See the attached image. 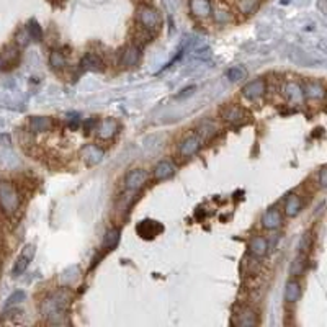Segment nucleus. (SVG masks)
I'll return each instance as SVG.
<instances>
[{"instance_id": "f257e3e1", "label": "nucleus", "mask_w": 327, "mask_h": 327, "mask_svg": "<svg viewBox=\"0 0 327 327\" xmlns=\"http://www.w3.org/2000/svg\"><path fill=\"white\" fill-rule=\"evenodd\" d=\"M69 291L67 290H57L56 293H53L51 296H48L43 304H41V313L43 316H49V317H54V316H64V309L69 303Z\"/></svg>"}, {"instance_id": "f03ea898", "label": "nucleus", "mask_w": 327, "mask_h": 327, "mask_svg": "<svg viewBox=\"0 0 327 327\" xmlns=\"http://www.w3.org/2000/svg\"><path fill=\"white\" fill-rule=\"evenodd\" d=\"M0 208L7 216L20 208V195L10 182H0Z\"/></svg>"}, {"instance_id": "7ed1b4c3", "label": "nucleus", "mask_w": 327, "mask_h": 327, "mask_svg": "<svg viewBox=\"0 0 327 327\" xmlns=\"http://www.w3.org/2000/svg\"><path fill=\"white\" fill-rule=\"evenodd\" d=\"M136 20H138V25H141L142 28L149 30L150 33L159 31L162 27L161 13H159V10H156V8L150 7V5H141L138 8Z\"/></svg>"}, {"instance_id": "20e7f679", "label": "nucleus", "mask_w": 327, "mask_h": 327, "mask_svg": "<svg viewBox=\"0 0 327 327\" xmlns=\"http://www.w3.org/2000/svg\"><path fill=\"white\" fill-rule=\"evenodd\" d=\"M35 254H36V247L33 246V244H28V246L23 247L21 254L18 255V258H16V262L13 265V270H12L13 276H20L23 272H27V268L31 264Z\"/></svg>"}, {"instance_id": "39448f33", "label": "nucleus", "mask_w": 327, "mask_h": 327, "mask_svg": "<svg viewBox=\"0 0 327 327\" xmlns=\"http://www.w3.org/2000/svg\"><path fill=\"white\" fill-rule=\"evenodd\" d=\"M146 182H147V172L142 169H134V170H129L126 173V177H124V187L129 191H138L146 185Z\"/></svg>"}, {"instance_id": "423d86ee", "label": "nucleus", "mask_w": 327, "mask_h": 327, "mask_svg": "<svg viewBox=\"0 0 327 327\" xmlns=\"http://www.w3.org/2000/svg\"><path fill=\"white\" fill-rule=\"evenodd\" d=\"M221 116L226 123L229 124H241L246 121V112L244 108L239 105H228L221 110Z\"/></svg>"}, {"instance_id": "0eeeda50", "label": "nucleus", "mask_w": 327, "mask_h": 327, "mask_svg": "<svg viewBox=\"0 0 327 327\" xmlns=\"http://www.w3.org/2000/svg\"><path fill=\"white\" fill-rule=\"evenodd\" d=\"M267 90L265 80L264 79H255L247 82L244 87H242V95H244L247 100H257L260 98Z\"/></svg>"}, {"instance_id": "6e6552de", "label": "nucleus", "mask_w": 327, "mask_h": 327, "mask_svg": "<svg viewBox=\"0 0 327 327\" xmlns=\"http://www.w3.org/2000/svg\"><path fill=\"white\" fill-rule=\"evenodd\" d=\"M141 59V48L138 45H129L121 51L120 62L124 67H133L136 66Z\"/></svg>"}, {"instance_id": "1a4fd4ad", "label": "nucleus", "mask_w": 327, "mask_h": 327, "mask_svg": "<svg viewBox=\"0 0 327 327\" xmlns=\"http://www.w3.org/2000/svg\"><path fill=\"white\" fill-rule=\"evenodd\" d=\"M164 231V228L157 221L152 220H146V221H141L138 224V234L141 237L144 239H154L157 234H161Z\"/></svg>"}, {"instance_id": "9d476101", "label": "nucleus", "mask_w": 327, "mask_h": 327, "mask_svg": "<svg viewBox=\"0 0 327 327\" xmlns=\"http://www.w3.org/2000/svg\"><path fill=\"white\" fill-rule=\"evenodd\" d=\"M281 224H283V216H281V213L276 208H270V209H267V211L264 213V216H262V226H264L265 229L275 231V229H278Z\"/></svg>"}, {"instance_id": "9b49d317", "label": "nucleus", "mask_w": 327, "mask_h": 327, "mask_svg": "<svg viewBox=\"0 0 327 327\" xmlns=\"http://www.w3.org/2000/svg\"><path fill=\"white\" fill-rule=\"evenodd\" d=\"M201 147V138L198 134H193V136H188L187 139H183V142L180 144V156L182 157H191L195 156Z\"/></svg>"}, {"instance_id": "f8f14e48", "label": "nucleus", "mask_w": 327, "mask_h": 327, "mask_svg": "<svg viewBox=\"0 0 327 327\" xmlns=\"http://www.w3.org/2000/svg\"><path fill=\"white\" fill-rule=\"evenodd\" d=\"M175 164L170 161H161L157 162V165L154 167V179L157 182H164L167 179H170L175 175Z\"/></svg>"}, {"instance_id": "ddd939ff", "label": "nucleus", "mask_w": 327, "mask_h": 327, "mask_svg": "<svg viewBox=\"0 0 327 327\" xmlns=\"http://www.w3.org/2000/svg\"><path fill=\"white\" fill-rule=\"evenodd\" d=\"M283 94H285V97H287L291 103H301V102H303V98H304V90H303V87H301L298 82L285 83Z\"/></svg>"}, {"instance_id": "4468645a", "label": "nucleus", "mask_w": 327, "mask_h": 327, "mask_svg": "<svg viewBox=\"0 0 327 327\" xmlns=\"http://www.w3.org/2000/svg\"><path fill=\"white\" fill-rule=\"evenodd\" d=\"M267 252H268V242L265 237H262V236L250 237V241H249V254L250 255L262 258Z\"/></svg>"}, {"instance_id": "2eb2a0df", "label": "nucleus", "mask_w": 327, "mask_h": 327, "mask_svg": "<svg viewBox=\"0 0 327 327\" xmlns=\"http://www.w3.org/2000/svg\"><path fill=\"white\" fill-rule=\"evenodd\" d=\"M80 66H82V69L90 71V72H102L105 69L103 61L94 53H89V54L83 56L82 61H80Z\"/></svg>"}, {"instance_id": "dca6fc26", "label": "nucleus", "mask_w": 327, "mask_h": 327, "mask_svg": "<svg viewBox=\"0 0 327 327\" xmlns=\"http://www.w3.org/2000/svg\"><path fill=\"white\" fill-rule=\"evenodd\" d=\"M190 10L198 18H206L211 15V4L209 0H190Z\"/></svg>"}, {"instance_id": "f3484780", "label": "nucleus", "mask_w": 327, "mask_h": 327, "mask_svg": "<svg viewBox=\"0 0 327 327\" xmlns=\"http://www.w3.org/2000/svg\"><path fill=\"white\" fill-rule=\"evenodd\" d=\"M301 209H303V201L298 195L293 193L285 201V214L288 217H296L301 213Z\"/></svg>"}, {"instance_id": "a211bd4d", "label": "nucleus", "mask_w": 327, "mask_h": 327, "mask_svg": "<svg viewBox=\"0 0 327 327\" xmlns=\"http://www.w3.org/2000/svg\"><path fill=\"white\" fill-rule=\"evenodd\" d=\"M53 128V121L48 116H31L30 118V131L31 133H46Z\"/></svg>"}, {"instance_id": "6ab92c4d", "label": "nucleus", "mask_w": 327, "mask_h": 327, "mask_svg": "<svg viewBox=\"0 0 327 327\" xmlns=\"http://www.w3.org/2000/svg\"><path fill=\"white\" fill-rule=\"evenodd\" d=\"M301 298V285L298 280H290L285 285V299L287 303H296V301Z\"/></svg>"}, {"instance_id": "aec40b11", "label": "nucleus", "mask_w": 327, "mask_h": 327, "mask_svg": "<svg viewBox=\"0 0 327 327\" xmlns=\"http://www.w3.org/2000/svg\"><path fill=\"white\" fill-rule=\"evenodd\" d=\"M97 131H98V138L100 139L108 141V139H112L115 136L116 131H118V123H116L115 120H105V121L100 123V126H98Z\"/></svg>"}, {"instance_id": "412c9836", "label": "nucleus", "mask_w": 327, "mask_h": 327, "mask_svg": "<svg viewBox=\"0 0 327 327\" xmlns=\"http://www.w3.org/2000/svg\"><path fill=\"white\" fill-rule=\"evenodd\" d=\"M82 157L85 159V162L89 165H95V164H98L100 161H102L103 152L97 146H85L82 149Z\"/></svg>"}, {"instance_id": "4be33fe9", "label": "nucleus", "mask_w": 327, "mask_h": 327, "mask_svg": "<svg viewBox=\"0 0 327 327\" xmlns=\"http://www.w3.org/2000/svg\"><path fill=\"white\" fill-rule=\"evenodd\" d=\"M236 324L241 327H254L257 324V314L252 311V309H246V311H242L239 314Z\"/></svg>"}, {"instance_id": "5701e85b", "label": "nucleus", "mask_w": 327, "mask_h": 327, "mask_svg": "<svg viewBox=\"0 0 327 327\" xmlns=\"http://www.w3.org/2000/svg\"><path fill=\"white\" fill-rule=\"evenodd\" d=\"M120 242V231L118 229H110L106 231L105 237H103V247L106 250H113Z\"/></svg>"}, {"instance_id": "b1692460", "label": "nucleus", "mask_w": 327, "mask_h": 327, "mask_svg": "<svg viewBox=\"0 0 327 327\" xmlns=\"http://www.w3.org/2000/svg\"><path fill=\"white\" fill-rule=\"evenodd\" d=\"M236 4H237V8L241 13L252 15L258 8V5H260V0H237Z\"/></svg>"}, {"instance_id": "393cba45", "label": "nucleus", "mask_w": 327, "mask_h": 327, "mask_svg": "<svg viewBox=\"0 0 327 327\" xmlns=\"http://www.w3.org/2000/svg\"><path fill=\"white\" fill-rule=\"evenodd\" d=\"M303 90L309 98H322L324 97V87L319 82H309V83H306V87Z\"/></svg>"}, {"instance_id": "a878e982", "label": "nucleus", "mask_w": 327, "mask_h": 327, "mask_svg": "<svg viewBox=\"0 0 327 327\" xmlns=\"http://www.w3.org/2000/svg\"><path fill=\"white\" fill-rule=\"evenodd\" d=\"M152 35L154 33H150L149 30H146V28H142L141 25L136 28V31H134V41H136V43H139V45H147L150 39H152Z\"/></svg>"}, {"instance_id": "bb28decb", "label": "nucleus", "mask_w": 327, "mask_h": 327, "mask_svg": "<svg viewBox=\"0 0 327 327\" xmlns=\"http://www.w3.org/2000/svg\"><path fill=\"white\" fill-rule=\"evenodd\" d=\"M66 56L59 51H53L51 56H49V66H51V69L54 71H59L62 67H66Z\"/></svg>"}, {"instance_id": "cd10ccee", "label": "nucleus", "mask_w": 327, "mask_h": 327, "mask_svg": "<svg viewBox=\"0 0 327 327\" xmlns=\"http://www.w3.org/2000/svg\"><path fill=\"white\" fill-rule=\"evenodd\" d=\"M304 268H306V257H304L303 254H301V255H298V257L295 258V260H293L290 272H291L293 276H299L301 273L304 272Z\"/></svg>"}, {"instance_id": "c85d7f7f", "label": "nucleus", "mask_w": 327, "mask_h": 327, "mask_svg": "<svg viewBox=\"0 0 327 327\" xmlns=\"http://www.w3.org/2000/svg\"><path fill=\"white\" fill-rule=\"evenodd\" d=\"M27 31L30 33V36L33 41H41L43 39V30H41L39 23L36 20H30L27 25Z\"/></svg>"}, {"instance_id": "c756f323", "label": "nucleus", "mask_w": 327, "mask_h": 327, "mask_svg": "<svg viewBox=\"0 0 327 327\" xmlns=\"http://www.w3.org/2000/svg\"><path fill=\"white\" fill-rule=\"evenodd\" d=\"M2 57H4L5 64H13V62L18 61L20 53H18V49H16V48H13V46H7V48H5V51L2 53Z\"/></svg>"}, {"instance_id": "7c9ffc66", "label": "nucleus", "mask_w": 327, "mask_h": 327, "mask_svg": "<svg viewBox=\"0 0 327 327\" xmlns=\"http://www.w3.org/2000/svg\"><path fill=\"white\" fill-rule=\"evenodd\" d=\"M246 69L242 66H236V67H232V69L228 71V79L231 82H237V80H242V79H246Z\"/></svg>"}, {"instance_id": "2f4dec72", "label": "nucleus", "mask_w": 327, "mask_h": 327, "mask_svg": "<svg viewBox=\"0 0 327 327\" xmlns=\"http://www.w3.org/2000/svg\"><path fill=\"white\" fill-rule=\"evenodd\" d=\"M30 39H31V36H30V33L27 31V28H21V30L15 35V43H16V46H20V48L28 46Z\"/></svg>"}, {"instance_id": "473e14b6", "label": "nucleus", "mask_w": 327, "mask_h": 327, "mask_svg": "<svg viewBox=\"0 0 327 327\" xmlns=\"http://www.w3.org/2000/svg\"><path fill=\"white\" fill-rule=\"evenodd\" d=\"M311 242H313V236L309 232H306L304 236L301 237V241H299V252L303 255L309 252V249H311Z\"/></svg>"}, {"instance_id": "72a5a7b5", "label": "nucleus", "mask_w": 327, "mask_h": 327, "mask_svg": "<svg viewBox=\"0 0 327 327\" xmlns=\"http://www.w3.org/2000/svg\"><path fill=\"white\" fill-rule=\"evenodd\" d=\"M25 298H27V295H25V291H15L13 295L7 299V303H5V306L7 308H10V306H15V304H20L21 301H25Z\"/></svg>"}, {"instance_id": "f704fd0d", "label": "nucleus", "mask_w": 327, "mask_h": 327, "mask_svg": "<svg viewBox=\"0 0 327 327\" xmlns=\"http://www.w3.org/2000/svg\"><path fill=\"white\" fill-rule=\"evenodd\" d=\"M319 185L322 188L327 187V170H325V167H321V170H319Z\"/></svg>"}, {"instance_id": "c9c22d12", "label": "nucleus", "mask_w": 327, "mask_h": 327, "mask_svg": "<svg viewBox=\"0 0 327 327\" xmlns=\"http://www.w3.org/2000/svg\"><path fill=\"white\" fill-rule=\"evenodd\" d=\"M216 20L220 23H228V21H231V15H228V12H217Z\"/></svg>"}, {"instance_id": "e433bc0d", "label": "nucleus", "mask_w": 327, "mask_h": 327, "mask_svg": "<svg viewBox=\"0 0 327 327\" xmlns=\"http://www.w3.org/2000/svg\"><path fill=\"white\" fill-rule=\"evenodd\" d=\"M4 66H7V64H5V61H4V57H2V54H0V71H2V69H4Z\"/></svg>"}]
</instances>
